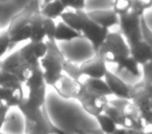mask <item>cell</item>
<instances>
[{"mask_svg":"<svg viewBox=\"0 0 152 134\" xmlns=\"http://www.w3.org/2000/svg\"><path fill=\"white\" fill-rule=\"evenodd\" d=\"M24 116V134H65L51 121L46 108L34 109L22 102L18 106Z\"/></svg>","mask_w":152,"mask_h":134,"instance_id":"1","label":"cell"},{"mask_svg":"<svg viewBox=\"0 0 152 134\" xmlns=\"http://www.w3.org/2000/svg\"><path fill=\"white\" fill-rule=\"evenodd\" d=\"M46 43L47 51L39 63L43 70L46 85L53 87L54 84L63 77V65L67 59L54 40H48Z\"/></svg>","mask_w":152,"mask_h":134,"instance_id":"2","label":"cell"},{"mask_svg":"<svg viewBox=\"0 0 152 134\" xmlns=\"http://www.w3.org/2000/svg\"><path fill=\"white\" fill-rule=\"evenodd\" d=\"M96 53L100 56L106 64H116L117 66L130 56L129 46L122 35L120 33L112 32L107 34L104 42Z\"/></svg>","mask_w":152,"mask_h":134,"instance_id":"3","label":"cell"},{"mask_svg":"<svg viewBox=\"0 0 152 134\" xmlns=\"http://www.w3.org/2000/svg\"><path fill=\"white\" fill-rule=\"evenodd\" d=\"M129 101L139 109L146 125L152 124V84L143 80L130 86Z\"/></svg>","mask_w":152,"mask_h":134,"instance_id":"4","label":"cell"},{"mask_svg":"<svg viewBox=\"0 0 152 134\" xmlns=\"http://www.w3.org/2000/svg\"><path fill=\"white\" fill-rule=\"evenodd\" d=\"M110 103L120 109L121 116H122V127L121 128L145 130L147 126H151L146 125L139 109L129 100L116 98V100L110 101Z\"/></svg>","mask_w":152,"mask_h":134,"instance_id":"5","label":"cell"},{"mask_svg":"<svg viewBox=\"0 0 152 134\" xmlns=\"http://www.w3.org/2000/svg\"><path fill=\"white\" fill-rule=\"evenodd\" d=\"M76 100L80 103L86 112H88L94 117L100 113H103L104 108L110 102L106 96L92 91L83 82L80 83V88H79V91L76 96Z\"/></svg>","mask_w":152,"mask_h":134,"instance_id":"6","label":"cell"},{"mask_svg":"<svg viewBox=\"0 0 152 134\" xmlns=\"http://www.w3.org/2000/svg\"><path fill=\"white\" fill-rule=\"evenodd\" d=\"M54 20L46 18L40 13V10L34 14L30 20V42H44L48 40H54L55 34Z\"/></svg>","mask_w":152,"mask_h":134,"instance_id":"7","label":"cell"},{"mask_svg":"<svg viewBox=\"0 0 152 134\" xmlns=\"http://www.w3.org/2000/svg\"><path fill=\"white\" fill-rule=\"evenodd\" d=\"M141 16L128 12L122 16H119V27L120 34L125 39L128 45H132L143 40L141 34Z\"/></svg>","mask_w":152,"mask_h":134,"instance_id":"8","label":"cell"},{"mask_svg":"<svg viewBox=\"0 0 152 134\" xmlns=\"http://www.w3.org/2000/svg\"><path fill=\"white\" fill-rule=\"evenodd\" d=\"M34 65L26 63L23 58L21 57L19 50L14 51L13 53L7 56L5 59L0 60V69L16 75L22 82V84L27 81L28 78L30 77Z\"/></svg>","mask_w":152,"mask_h":134,"instance_id":"9","label":"cell"},{"mask_svg":"<svg viewBox=\"0 0 152 134\" xmlns=\"http://www.w3.org/2000/svg\"><path fill=\"white\" fill-rule=\"evenodd\" d=\"M39 10H40V7H39L38 1L37 0H30L20 13L16 14L12 18L11 22L9 24V27L7 30L10 38L14 37L17 33H19L26 25H28L30 23V20H31L34 14Z\"/></svg>","mask_w":152,"mask_h":134,"instance_id":"10","label":"cell"},{"mask_svg":"<svg viewBox=\"0 0 152 134\" xmlns=\"http://www.w3.org/2000/svg\"><path fill=\"white\" fill-rule=\"evenodd\" d=\"M108 33H110V30H106V28L96 24L90 18L86 20L85 24H83V28L80 30L83 38H86L91 43L95 53H97L98 49L100 48V46L104 42Z\"/></svg>","mask_w":152,"mask_h":134,"instance_id":"11","label":"cell"},{"mask_svg":"<svg viewBox=\"0 0 152 134\" xmlns=\"http://www.w3.org/2000/svg\"><path fill=\"white\" fill-rule=\"evenodd\" d=\"M106 63L100 56L96 53L95 57L87 60L79 65V71L83 78H93V79H103L107 71Z\"/></svg>","mask_w":152,"mask_h":134,"instance_id":"12","label":"cell"},{"mask_svg":"<svg viewBox=\"0 0 152 134\" xmlns=\"http://www.w3.org/2000/svg\"><path fill=\"white\" fill-rule=\"evenodd\" d=\"M26 63L30 65H34L40 62V60L45 56L47 51V43L44 42H30L28 41L27 44L23 45L21 48L18 49Z\"/></svg>","mask_w":152,"mask_h":134,"instance_id":"13","label":"cell"},{"mask_svg":"<svg viewBox=\"0 0 152 134\" xmlns=\"http://www.w3.org/2000/svg\"><path fill=\"white\" fill-rule=\"evenodd\" d=\"M81 81H75L66 75L54 84L53 88L61 98L66 100H76V96L80 88Z\"/></svg>","mask_w":152,"mask_h":134,"instance_id":"14","label":"cell"},{"mask_svg":"<svg viewBox=\"0 0 152 134\" xmlns=\"http://www.w3.org/2000/svg\"><path fill=\"white\" fill-rule=\"evenodd\" d=\"M104 81L107 85L108 89L110 90V93L114 94L117 98L122 100H129V91L130 86L125 83L123 80H121L114 73L107 70L104 76Z\"/></svg>","mask_w":152,"mask_h":134,"instance_id":"15","label":"cell"},{"mask_svg":"<svg viewBox=\"0 0 152 134\" xmlns=\"http://www.w3.org/2000/svg\"><path fill=\"white\" fill-rule=\"evenodd\" d=\"M87 15L93 22L106 30H110L119 24V16L113 10H95L87 12Z\"/></svg>","mask_w":152,"mask_h":134,"instance_id":"16","label":"cell"},{"mask_svg":"<svg viewBox=\"0 0 152 134\" xmlns=\"http://www.w3.org/2000/svg\"><path fill=\"white\" fill-rule=\"evenodd\" d=\"M128 46L130 57L140 66H143L144 64L152 61V44L144 40H141L137 43L128 45Z\"/></svg>","mask_w":152,"mask_h":134,"instance_id":"17","label":"cell"},{"mask_svg":"<svg viewBox=\"0 0 152 134\" xmlns=\"http://www.w3.org/2000/svg\"><path fill=\"white\" fill-rule=\"evenodd\" d=\"M61 21L74 30L80 33L86 20L88 19L87 12L83 11H65L61 16Z\"/></svg>","mask_w":152,"mask_h":134,"instance_id":"18","label":"cell"},{"mask_svg":"<svg viewBox=\"0 0 152 134\" xmlns=\"http://www.w3.org/2000/svg\"><path fill=\"white\" fill-rule=\"evenodd\" d=\"M47 85H44L40 88L27 90V96H24L23 102L28 107L34 109H40L46 104Z\"/></svg>","mask_w":152,"mask_h":134,"instance_id":"19","label":"cell"},{"mask_svg":"<svg viewBox=\"0 0 152 134\" xmlns=\"http://www.w3.org/2000/svg\"><path fill=\"white\" fill-rule=\"evenodd\" d=\"M24 96H25V94H24L23 88L11 90L0 87V101L4 102L10 108L19 106Z\"/></svg>","mask_w":152,"mask_h":134,"instance_id":"20","label":"cell"},{"mask_svg":"<svg viewBox=\"0 0 152 134\" xmlns=\"http://www.w3.org/2000/svg\"><path fill=\"white\" fill-rule=\"evenodd\" d=\"M83 38L81 34L77 30H74L70 26H68L63 21L58 22L55 26V34H54V41H72L75 39Z\"/></svg>","mask_w":152,"mask_h":134,"instance_id":"21","label":"cell"},{"mask_svg":"<svg viewBox=\"0 0 152 134\" xmlns=\"http://www.w3.org/2000/svg\"><path fill=\"white\" fill-rule=\"evenodd\" d=\"M66 7L61 2V0H53L50 2L44 3L43 7L40 9V13L44 17L49 18V19H56L61 17V14L66 11Z\"/></svg>","mask_w":152,"mask_h":134,"instance_id":"22","label":"cell"},{"mask_svg":"<svg viewBox=\"0 0 152 134\" xmlns=\"http://www.w3.org/2000/svg\"><path fill=\"white\" fill-rule=\"evenodd\" d=\"M0 87L15 90L23 88V84L16 75L0 69Z\"/></svg>","mask_w":152,"mask_h":134,"instance_id":"23","label":"cell"},{"mask_svg":"<svg viewBox=\"0 0 152 134\" xmlns=\"http://www.w3.org/2000/svg\"><path fill=\"white\" fill-rule=\"evenodd\" d=\"M23 85L27 88V90L29 89H36V88H40L42 86L46 85L44 81V76H43V70L41 68L40 63L36 64L34 66L32 73L30 75V77L28 78V80L26 82H24Z\"/></svg>","mask_w":152,"mask_h":134,"instance_id":"24","label":"cell"},{"mask_svg":"<svg viewBox=\"0 0 152 134\" xmlns=\"http://www.w3.org/2000/svg\"><path fill=\"white\" fill-rule=\"evenodd\" d=\"M89 89L96 93L103 94V96H112L110 90L108 89L104 79H93V78H85L83 81H81Z\"/></svg>","mask_w":152,"mask_h":134,"instance_id":"25","label":"cell"},{"mask_svg":"<svg viewBox=\"0 0 152 134\" xmlns=\"http://www.w3.org/2000/svg\"><path fill=\"white\" fill-rule=\"evenodd\" d=\"M95 118L103 134H114L115 131L119 128L114 123V121L110 119L105 113H100V114L96 115Z\"/></svg>","mask_w":152,"mask_h":134,"instance_id":"26","label":"cell"},{"mask_svg":"<svg viewBox=\"0 0 152 134\" xmlns=\"http://www.w3.org/2000/svg\"><path fill=\"white\" fill-rule=\"evenodd\" d=\"M63 73L75 81H81V75L79 71V65H76L75 63L66 60L63 65Z\"/></svg>","mask_w":152,"mask_h":134,"instance_id":"27","label":"cell"},{"mask_svg":"<svg viewBox=\"0 0 152 134\" xmlns=\"http://www.w3.org/2000/svg\"><path fill=\"white\" fill-rule=\"evenodd\" d=\"M139 67H140L139 64L129 56V57L127 58V59H125L120 65H118V70L121 71V70H123V69H125V70H127L128 73H130L132 76L137 77V76H140Z\"/></svg>","mask_w":152,"mask_h":134,"instance_id":"28","label":"cell"},{"mask_svg":"<svg viewBox=\"0 0 152 134\" xmlns=\"http://www.w3.org/2000/svg\"><path fill=\"white\" fill-rule=\"evenodd\" d=\"M103 113H105L110 119L114 121V123L116 124L118 127H122V116H121L120 109L115 105L110 104L108 102V104L106 105V107L104 108Z\"/></svg>","mask_w":152,"mask_h":134,"instance_id":"29","label":"cell"},{"mask_svg":"<svg viewBox=\"0 0 152 134\" xmlns=\"http://www.w3.org/2000/svg\"><path fill=\"white\" fill-rule=\"evenodd\" d=\"M152 0H132V5H131L130 11L137 15L143 17L145 12L147 10L151 9Z\"/></svg>","mask_w":152,"mask_h":134,"instance_id":"30","label":"cell"},{"mask_svg":"<svg viewBox=\"0 0 152 134\" xmlns=\"http://www.w3.org/2000/svg\"><path fill=\"white\" fill-rule=\"evenodd\" d=\"M132 0H115L113 11L118 16H122L130 12Z\"/></svg>","mask_w":152,"mask_h":134,"instance_id":"31","label":"cell"},{"mask_svg":"<svg viewBox=\"0 0 152 134\" xmlns=\"http://www.w3.org/2000/svg\"><path fill=\"white\" fill-rule=\"evenodd\" d=\"M11 48V38L7 34V30L0 32V59L5 55Z\"/></svg>","mask_w":152,"mask_h":134,"instance_id":"32","label":"cell"},{"mask_svg":"<svg viewBox=\"0 0 152 134\" xmlns=\"http://www.w3.org/2000/svg\"><path fill=\"white\" fill-rule=\"evenodd\" d=\"M66 9H72L74 11H83L86 9V0H61Z\"/></svg>","mask_w":152,"mask_h":134,"instance_id":"33","label":"cell"},{"mask_svg":"<svg viewBox=\"0 0 152 134\" xmlns=\"http://www.w3.org/2000/svg\"><path fill=\"white\" fill-rule=\"evenodd\" d=\"M114 134H151V126H147L145 130L128 129V128L119 127Z\"/></svg>","mask_w":152,"mask_h":134,"instance_id":"34","label":"cell"},{"mask_svg":"<svg viewBox=\"0 0 152 134\" xmlns=\"http://www.w3.org/2000/svg\"><path fill=\"white\" fill-rule=\"evenodd\" d=\"M141 34H142V39L146 42L152 44V32L150 30V27L147 25L144 16L141 18Z\"/></svg>","mask_w":152,"mask_h":134,"instance_id":"35","label":"cell"},{"mask_svg":"<svg viewBox=\"0 0 152 134\" xmlns=\"http://www.w3.org/2000/svg\"><path fill=\"white\" fill-rule=\"evenodd\" d=\"M143 81L152 84V61L144 64L143 66Z\"/></svg>","mask_w":152,"mask_h":134,"instance_id":"36","label":"cell"},{"mask_svg":"<svg viewBox=\"0 0 152 134\" xmlns=\"http://www.w3.org/2000/svg\"><path fill=\"white\" fill-rule=\"evenodd\" d=\"M9 110H10V107L7 106L4 102L0 101V131H1V129H2L5 121H7Z\"/></svg>","mask_w":152,"mask_h":134,"instance_id":"37","label":"cell"},{"mask_svg":"<svg viewBox=\"0 0 152 134\" xmlns=\"http://www.w3.org/2000/svg\"><path fill=\"white\" fill-rule=\"evenodd\" d=\"M50 1H53V0H44V3H47V2H50Z\"/></svg>","mask_w":152,"mask_h":134,"instance_id":"38","label":"cell"},{"mask_svg":"<svg viewBox=\"0 0 152 134\" xmlns=\"http://www.w3.org/2000/svg\"><path fill=\"white\" fill-rule=\"evenodd\" d=\"M0 1H2V2H7V1H9V0H0Z\"/></svg>","mask_w":152,"mask_h":134,"instance_id":"39","label":"cell"},{"mask_svg":"<svg viewBox=\"0 0 152 134\" xmlns=\"http://www.w3.org/2000/svg\"><path fill=\"white\" fill-rule=\"evenodd\" d=\"M0 134H4V133H1V132H0Z\"/></svg>","mask_w":152,"mask_h":134,"instance_id":"40","label":"cell"},{"mask_svg":"<svg viewBox=\"0 0 152 134\" xmlns=\"http://www.w3.org/2000/svg\"><path fill=\"white\" fill-rule=\"evenodd\" d=\"M101 134H102V133H101Z\"/></svg>","mask_w":152,"mask_h":134,"instance_id":"41","label":"cell"}]
</instances>
